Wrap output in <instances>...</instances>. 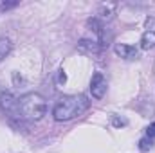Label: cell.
Here are the masks:
<instances>
[{"label":"cell","mask_w":155,"mask_h":153,"mask_svg":"<svg viewBox=\"0 0 155 153\" xmlns=\"http://www.w3.org/2000/svg\"><path fill=\"white\" fill-rule=\"evenodd\" d=\"M152 47H155V31H146L141 36V49L143 50H150Z\"/></svg>","instance_id":"ba28073f"},{"label":"cell","mask_w":155,"mask_h":153,"mask_svg":"<svg viewBox=\"0 0 155 153\" xmlns=\"http://www.w3.org/2000/svg\"><path fill=\"white\" fill-rule=\"evenodd\" d=\"M146 137H150V139L155 137V122H152V124L146 128Z\"/></svg>","instance_id":"7c38bea8"},{"label":"cell","mask_w":155,"mask_h":153,"mask_svg":"<svg viewBox=\"0 0 155 153\" xmlns=\"http://www.w3.org/2000/svg\"><path fill=\"white\" fill-rule=\"evenodd\" d=\"M15 5H18V2H2L0 4V9H11V7H15Z\"/></svg>","instance_id":"4fadbf2b"},{"label":"cell","mask_w":155,"mask_h":153,"mask_svg":"<svg viewBox=\"0 0 155 153\" xmlns=\"http://www.w3.org/2000/svg\"><path fill=\"white\" fill-rule=\"evenodd\" d=\"M114 15H116V4H112V2L101 4L99 9H97V20H101V22H108V20H112Z\"/></svg>","instance_id":"52a82bcc"},{"label":"cell","mask_w":155,"mask_h":153,"mask_svg":"<svg viewBox=\"0 0 155 153\" xmlns=\"http://www.w3.org/2000/svg\"><path fill=\"white\" fill-rule=\"evenodd\" d=\"M65 81H67V74H65V70L61 69V70H60V76H58V83H60V85H65Z\"/></svg>","instance_id":"5bb4252c"},{"label":"cell","mask_w":155,"mask_h":153,"mask_svg":"<svg viewBox=\"0 0 155 153\" xmlns=\"http://www.w3.org/2000/svg\"><path fill=\"white\" fill-rule=\"evenodd\" d=\"M117 56H121L123 60H135L139 56V50L134 47V45H128V43H117L114 47Z\"/></svg>","instance_id":"277c9868"},{"label":"cell","mask_w":155,"mask_h":153,"mask_svg":"<svg viewBox=\"0 0 155 153\" xmlns=\"http://www.w3.org/2000/svg\"><path fill=\"white\" fill-rule=\"evenodd\" d=\"M11 41L7 38H0V61H4V58L11 52Z\"/></svg>","instance_id":"9c48e42d"},{"label":"cell","mask_w":155,"mask_h":153,"mask_svg":"<svg viewBox=\"0 0 155 153\" xmlns=\"http://www.w3.org/2000/svg\"><path fill=\"white\" fill-rule=\"evenodd\" d=\"M78 49L81 50V52H85V54H99V50H101V45L97 43V41H94V40H87V38H81L78 41Z\"/></svg>","instance_id":"8992f818"},{"label":"cell","mask_w":155,"mask_h":153,"mask_svg":"<svg viewBox=\"0 0 155 153\" xmlns=\"http://www.w3.org/2000/svg\"><path fill=\"white\" fill-rule=\"evenodd\" d=\"M88 105H90V101L83 94H78V96H63L54 105L52 115L60 122L61 121H71V119H74V117L83 114L88 108Z\"/></svg>","instance_id":"6da1fadb"},{"label":"cell","mask_w":155,"mask_h":153,"mask_svg":"<svg viewBox=\"0 0 155 153\" xmlns=\"http://www.w3.org/2000/svg\"><path fill=\"white\" fill-rule=\"evenodd\" d=\"M153 148V141L150 139V137H143L141 141H139V150L141 151H150Z\"/></svg>","instance_id":"30bf717a"},{"label":"cell","mask_w":155,"mask_h":153,"mask_svg":"<svg viewBox=\"0 0 155 153\" xmlns=\"http://www.w3.org/2000/svg\"><path fill=\"white\" fill-rule=\"evenodd\" d=\"M90 92L96 99H101L107 92V77L103 76V72H96L90 79Z\"/></svg>","instance_id":"3957f363"},{"label":"cell","mask_w":155,"mask_h":153,"mask_svg":"<svg viewBox=\"0 0 155 153\" xmlns=\"http://www.w3.org/2000/svg\"><path fill=\"white\" fill-rule=\"evenodd\" d=\"M16 101L18 99H15V96L11 92H2V96H0V108L4 112H7V114H15L16 112Z\"/></svg>","instance_id":"5b68a950"},{"label":"cell","mask_w":155,"mask_h":153,"mask_svg":"<svg viewBox=\"0 0 155 153\" xmlns=\"http://www.w3.org/2000/svg\"><path fill=\"white\" fill-rule=\"evenodd\" d=\"M2 92H4V90H0V96H2Z\"/></svg>","instance_id":"9a60e30c"},{"label":"cell","mask_w":155,"mask_h":153,"mask_svg":"<svg viewBox=\"0 0 155 153\" xmlns=\"http://www.w3.org/2000/svg\"><path fill=\"white\" fill-rule=\"evenodd\" d=\"M45 112H47L45 99L36 92H29V94H24L16 101L15 115L22 117V119H29V121H40L45 115Z\"/></svg>","instance_id":"7a4b0ae2"},{"label":"cell","mask_w":155,"mask_h":153,"mask_svg":"<svg viewBox=\"0 0 155 153\" xmlns=\"http://www.w3.org/2000/svg\"><path fill=\"white\" fill-rule=\"evenodd\" d=\"M112 124H114L116 128L126 126V124H128V119H124V117H117V115H112Z\"/></svg>","instance_id":"8fae6325"}]
</instances>
